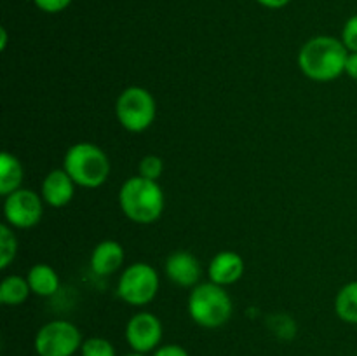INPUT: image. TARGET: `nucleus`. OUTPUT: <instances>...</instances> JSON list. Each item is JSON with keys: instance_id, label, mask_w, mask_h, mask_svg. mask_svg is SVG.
<instances>
[{"instance_id": "obj_1", "label": "nucleus", "mask_w": 357, "mask_h": 356, "mask_svg": "<svg viewBox=\"0 0 357 356\" xmlns=\"http://www.w3.org/2000/svg\"><path fill=\"white\" fill-rule=\"evenodd\" d=\"M349 49L342 38L331 35L312 37L298 52V66L307 79L314 82H331L345 73Z\"/></svg>"}, {"instance_id": "obj_2", "label": "nucleus", "mask_w": 357, "mask_h": 356, "mask_svg": "<svg viewBox=\"0 0 357 356\" xmlns=\"http://www.w3.org/2000/svg\"><path fill=\"white\" fill-rule=\"evenodd\" d=\"M164 205L166 198L159 181L146 180L139 175L128 178L119 191V206L122 213L139 225L157 222L162 216Z\"/></svg>"}, {"instance_id": "obj_3", "label": "nucleus", "mask_w": 357, "mask_h": 356, "mask_svg": "<svg viewBox=\"0 0 357 356\" xmlns=\"http://www.w3.org/2000/svg\"><path fill=\"white\" fill-rule=\"evenodd\" d=\"M63 170L79 187L96 188L108 180L112 164L101 147L80 142L66 150L63 157Z\"/></svg>"}, {"instance_id": "obj_4", "label": "nucleus", "mask_w": 357, "mask_h": 356, "mask_svg": "<svg viewBox=\"0 0 357 356\" xmlns=\"http://www.w3.org/2000/svg\"><path fill=\"white\" fill-rule=\"evenodd\" d=\"M188 314L202 328H220L230 320L234 311L232 299L225 286L216 283H199L188 295Z\"/></svg>"}, {"instance_id": "obj_5", "label": "nucleus", "mask_w": 357, "mask_h": 356, "mask_svg": "<svg viewBox=\"0 0 357 356\" xmlns=\"http://www.w3.org/2000/svg\"><path fill=\"white\" fill-rule=\"evenodd\" d=\"M115 115L122 128L129 133H143L153 124L157 103L149 89L139 86L126 87L115 101Z\"/></svg>"}, {"instance_id": "obj_6", "label": "nucleus", "mask_w": 357, "mask_h": 356, "mask_svg": "<svg viewBox=\"0 0 357 356\" xmlns=\"http://www.w3.org/2000/svg\"><path fill=\"white\" fill-rule=\"evenodd\" d=\"M160 279L155 269L146 262H135L122 271L117 281V295L126 304L143 307L155 299Z\"/></svg>"}, {"instance_id": "obj_7", "label": "nucleus", "mask_w": 357, "mask_h": 356, "mask_svg": "<svg viewBox=\"0 0 357 356\" xmlns=\"http://www.w3.org/2000/svg\"><path fill=\"white\" fill-rule=\"evenodd\" d=\"M82 334L66 320H54L38 328L35 351L38 356H73L82 348Z\"/></svg>"}, {"instance_id": "obj_8", "label": "nucleus", "mask_w": 357, "mask_h": 356, "mask_svg": "<svg viewBox=\"0 0 357 356\" xmlns=\"http://www.w3.org/2000/svg\"><path fill=\"white\" fill-rule=\"evenodd\" d=\"M44 199L31 188H17L3 198V216L13 229H31L44 215Z\"/></svg>"}, {"instance_id": "obj_9", "label": "nucleus", "mask_w": 357, "mask_h": 356, "mask_svg": "<svg viewBox=\"0 0 357 356\" xmlns=\"http://www.w3.org/2000/svg\"><path fill=\"white\" fill-rule=\"evenodd\" d=\"M126 341L135 353L155 351L162 341V323L152 313H136L126 325Z\"/></svg>"}, {"instance_id": "obj_10", "label": "nucleus", "mask_w": 357, "mask_h": 356, "mask_svg": "<svg viewBox=\"0 0 357 356\" xmlns=\"http://www.w3.org/2000/svg\"><path fill=\"white\" fill-rule=\"evenodd\" d=\"M164 272L169 278V281H173L176 286H181V288H194V286L199 285L202 269L195 255H192L190 251L178 250L173 251L166 258Z\"/></svg>"}, {"instance_id": "obj_11", "label": "nucleus", "mask_w": 357, "mask_h": 356, "mask_svg": "<svg viewBox=\"0 0 357 356\" xmlns=\"http://www.w3.org/2000/svg\"><path fill=\"white\" fill-rule=\"evenodd\" d=\"M75 187L77 184L63 168L61 170H52L45 175L44 181H42L40 195L47 206L63 208L73 199Z\"/></svg>"}, {"instance_id": "obj_12", "label": "nucleus", "mask_w": 357, "mask_h": 356, "mask_svg": "<svg viewBox=\"0 0 357 356\" xmlns=\"http://www.w3.org/2000/svg\"><path fill=\"white\" fill-rule=\"evenodd\" d=\"M209 281L220 286H229L239 281L244 274V260L239 253L223 250L211 258L208 267Z\"/></svg>"}, {"instance_id": "obj_13", "label": "nucleus", "mask_w": 357, "mask_h": 356, "mask_svg": "<svg viewBox=\"0 0 357 356\" xmlns=\"http://www.w3.org/2000/svg\"><path fill=\"white\" fill-rule=\"evenodd\" d=\"M124 258L126 251L119 241H101L91 253V269L98 276H110L122 267Z\"/></svg>"}, {"instance_id": "obj_14", "label": "nucleus", "mask_w": 357, "mask_h": 356, "mask_svg": "<svg viewBox=\"0 0 357 356\" xmlns=\"http://www.w3.org/2000/svg\"><path fill=\"white\" fill-rule=\"evenodd\" d=\"M31 293L38 297H52L59 290V276L49 264H35L26 276Z\"/></svg>"}, {"instance_id": "obj_15", "label": "nucleus", "mask_w": 357, "mask_h": 356, "mask_svg": "<svg viewBox=\"0 0 357 356\" xmlns=\"http://www.w3.org/2000/svg\"><path fill=\"white\" fill-rule=\"evenodd\" d=\"M23 175V164L20 163V159L10 152H2L0 156V194L3 198L21 188Z\"/></svg>"}, {"instance_id": "obj_16", "label": "nucleus", "mask_w": 357, "mask_h": 356, "mask_svg": "<svg viewBox=\"0 0 357 356\" xmlns=\"http://www.w3.org/2000/svg\"><path fill=\"white\" fill-rule=\"evenodd\" d=\"M30 293V283L23 276H7L0 283V302L3 306H21Z\"/></svg>"}, {"instance_id": "obj_17", "label": "nucleus", "mask_w": 357, "mask_h": 356, "mask_svg": "<svg viewBox=\"0 0 357 356\" xmlns=\"http://www.w3.org/2000/svg\"><path fill=\"white\" fill-rule=\"evenodd\" d=\"M335 311L342 321L357 325V279L338 290L335 297Z\"/></svg>"}, {"instance_id": "obj_18", "label": "nucleus", "mask_w": 357, "mask_h": 356, "mask_svg": "<svg viewBox=\"0 0 357 356\" xmlns=\"http://www.w3.org/2000/svg\"><path fill=\"white\" fill-rule=\"evenodd\" d=\"M17 253V239L13 227L0 225V269H7L14 262Z\"/></svg>"}, {"instance_id": "obj_19", "label": "nucleus", "mask_w": 357, "mask_h": 356, "mask_svg": "<svg viewBox=\"0 0 357 356\" xmlns=\"http://www.w3.org/2000/svg\"><path fill=\"white\" fill-rule=\"evenodd\" d=\"M80 355L82 356H115V348L108 339L89 337L82 342Z\"/></svg>"}, {"instance_id": "obj_20", "label": "nucleus", "mask_w": 357, "mask_h": 356, "mask_svg": "<svg viewBox=\"0 0 357 356\" xmlns=\"http://www.w3.org/2000/svg\"><path fill=\"white\" fill-rule=\"evenodd\" d=\"M138 171L139 177L146 178V180H153L157 181L164 173V161L160 159L159 156H145L138 164Z\"/></svg>"}, {"instance_id": "obj_21", "label": "nucleus", "mask_w": 357, "mask_h": 356, "mask_svg": "<svg viewBox=\"0 0 357 356\" xmlns=\"http://www.w3.org/2000/svg\"><path fill=\"white\" fill-rule=\"evenodd\" d=\"M340 38L345 47L349 49V52H357V14L345 21Z\"/></svg>"}, {"instance_id": "obj_22", "label": "nucleus", "mask_w": 357, "mask_h": 356, "mask_svg": "<svg viewBox=\"0 0 357 356\" xmlns=\"http://www.w3.org/2000/svg\"><path fill=\"white\" fill-rule=\"evenodd\" d=\"M33 3L42 10V13L56 14L65 10L66 7L72 3V0H33Z\"/></svg>"}, {"instance_id": "obj_23", "label": "nucleus", "mask_w": 357, "mask_h": 356, "mask_svg": "<svg viewBox=\"0 0 357 356\" xmlns=\"http://www.w3.org/2000/svg\"><path fill=\"white\" fill-rule=\"evenodd\" d=\"M153 356H188L187 349L178 344H166L160 346L153 351Z\"/></svg>"}, {"instance_id": "obj_24", "label": "nucleus", "mask_w": 357, "mask_h": 356, "mask_svg": "<svg viewBox=\"0 0 357 356\" xmlns=\"http://www.w3.org/2000/svg\"><path fill=\"white\" fill-rule=\"evenodd\" d=\"M345 73L352 80H357V52H349L347 63H345Z\"/></svg>"}, {"instance_id": "obj_25", "label": "nucleus", "mask_w": 357, "mask_h": 356, "mask_svg": "<svg viewBox=\"0 0 357 356\" xmlns=\"http://www.w3.org/2000/svg\"><path fill=\"white\" fill-rule=\"evenodd\" d=\"M260 6L267 7V9H282V7L288 6L291 0H257Z\"/></svg>"}, {"instance_id": "obj_26", "label": "nucleus", "mask_w": 357, "mask_h": 356, "mask_svg": "<svg viewBox=\"0 0 357 356\" xmlns=\"http://www.w3.org/2000/svg\"><path fill=\"white\" fill-rule=\"evenodd\" d=\"M6 45H7V30L6 28H2V30H0V49L6 51Z\"/></svg>"}, {"instance_id": "obj_27", "label": "nucleus", "mask_w": 357, "mask_h": 356, "mask_svg": "<svg viewBox=\"0 0 357 356\" xmlns=\"http://www.w3.org/2000/svg\"><path fill=\"white\" fill-rule=\"evenodd\" d=\"M126 356H145V355H142V353H131V355H126Z\"/></svg>"}]
</instances>
